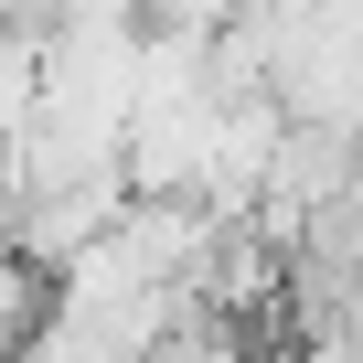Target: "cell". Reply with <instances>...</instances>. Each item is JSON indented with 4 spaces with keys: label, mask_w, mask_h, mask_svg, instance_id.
I'll list each match as a JSON object with an SVG mask.
<instances>
[{
    "label": "cell",
    "mask_w": 363,
    "mask_h": 363,
    "mask_svg": "<svg viewBox=\"0 0 363 363\" xmlns=\"http://www.w3.org/2000/svg\"><path fill=\"white\" fill-rule=\"evenodd\" d=\"M22 342H33V289L22 267H0V363H22Z\"/></svg>",
    "instance_id": "obj_1"
}]
</instances>
